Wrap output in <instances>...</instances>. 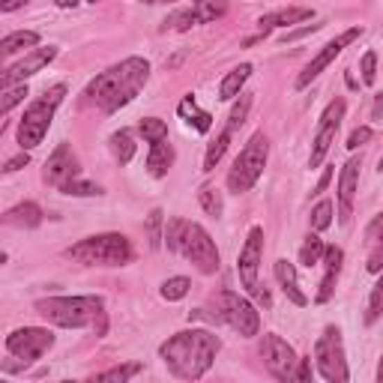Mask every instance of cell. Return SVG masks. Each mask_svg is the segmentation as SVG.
Returning <instances> with one entry per match:
<instances>
[{"instance_id": "cell-1", "label": "cell", "mask_w": 383, "mask_h": 383, "mask_svg": "<svg viewBox=\"0 0 383 383\" xmlns=\"http://www.w3.org/2000/svg\"><path fill=\"white\" fill-rule=\"evenodd\" d=\"M219 347H221V341L210 329H183L159 347V357L165 359L171 375H177L183 380H198L210 371Z\"/></svg>"}, {"instance_id": "cell-2", "label": "cell", "mask_w": 383, "mask_h": 383, "mask_svg": "<svg viewBox=\"0 0 383 383\" xmlns=\"http://www.w3.org/2000/svg\"><path fill=\"white\" fill-rule=\"evenodd\" d=\"M150 78V63L144 57H126L123 63L111 66L108 72L93 78L87 87V99L96 102L105 114H114L123 105H129L132 99L141 93V87L147 84Z\"/></svg>"}, {"instance_id": "cell-3", "label": "cell", "mask_w": 383, "mask_h": 383, "mask_svg": "<svg viewBox=\"0 0 383 383\" xmlns=\"http://www.w3.org/2000/svg\"><path fill=\"white\" fill-rule=\"evenodd\" d=\"M36 311L54 327L63 329H81L96 327V332H105V302L102 297H48L36 302Z\"/></svg>"}, {"instance_id": "cell-4", "label": "cell", "mask_w": 383, "mask_h": 383, "mask_svg": "<svg viewBox=\"0 0 383 383\" xmlns=\"http://www.w3.org/2000/svg\"><path fill=\"white\" fill-rule=\"evenodd\" d=\"M66 255L87 267H126L132 260V243L123 234H96L66 249Z\"/></svg>"}, {"instance_id": "cell-5", "label": "cell", "mask_w": 383, "mask_h": 383, "mask_svg": "<svg viewBox=\"0 0 383 383\" xmlns=\"http://www.w3.org/2000/svg\"><path fill=\"white\" fill-rule=\"evenodd\" d=\"M63 96H66V87L54 84L52 90H45L36 102L27 105L22 123H18V144H22V150H33L42 144V138L48 135V126H52L54 111L63 102Z\"/></svg>"}, {"instance_id": "cell-6", "label": "cell", "mask_w": 383, "mask_h": 383, "mask_svg": "<svg viewBox=\"0 0 383 383\" xmlns=\"http://www.w3.org/2000/svg\"><path fill=\"white\" fill-rule=\"evenodd\" d=\"M267 156H269L267 135L264 132H255L246 141V147L240 150V156L234 159V168H230V174H228V189L237 192V195L249 192L251 186L258 183V177L264 174Z\"/></svg>"}, {"instance_id": "cell-7", "label": "cell", "mask_w": 383, "mask_h": 383, "mask_svg": "<svg viewBox=\"0 0 383 383\" xmlns=\"http://www.w3.org/2000/svg\"><path fill=\"white\" fill-rule=\"evenodd\" d=\"M260 258H264V230L260 228H251L249 237H246V246L240 251V260H237V273L243 288L249 290L251 297H258L264 306H269V294L260 288Z\"/></svg>"}, {"instance_id": "cell-8", "label": "cell", "mask_w": 383, "mask_h": 383, "mask_svg": "<svg viewBox=\"0 0 383 383\" xmlns=\"http://www.w3.org/2000/svg\"><path fill=\"white\" fill-rule=\"evenodd\" d=\"M315 359H318V371L324 375L329 383H345L350 377L347 371V359H345V345H341V332L336 327H327L324 336L315 345Z\"/></svg>"}, {"instance_id": "cell-9", "label": "cell", "mask_w": 383, "mask_h": 383, "mask_svg": "<svg viewBox=\"0 0 383 383\" xmlns=\"http://www.w3.org/2000/svg\"><path fill=\"white\" fill-rule=\"evenodd\" d=\"M219 318L225 320L230 329H237L240 336H246V338L258 336V329H260V318H258L255 306H251L246 297L234 294V290L219 294Z\"/></svg>"}, {"instance_id": "cell-10", "label": "cell", "mask_w": 383, "mask_h": 383, "mask_svg": "<svg viewBox=\"0 0 383 383\" xmlns=\"http://www.w3.org/2000/svg\"><path fill=\"white\" fill-rule=\"evenodd\" d=\"M180 251H183V255L201 269V273L213 276L216 269H219V249L213 243V237H210L201 225H195V221H189V225H186L183 246H180Z\"/></svg>"}, {"instance_id": "cell-11", "label": "cell", "mask_w": 383, "mask_h": 383, "mask_svg": "<svg viewBox=\"0 0 383 383\" xmlns=\"http://www.w3.org/2000/svg\"><path fill=\"white\" fill-rule=\"evenodd\" d=\"M52 345H54V336L42 327H24V329H15L6 336V350L24 362L39 359Z\"/></svg>"}, {"instance_id": "cell-12", "label": "cell", "mask_w": 383, "mask_h": 383, "mask_svg": "<svg viewBox=\"0 0 383 383\" xmlns=\"http://www.w3.org/2000/svg\"><path fill=\"white\" fill-rule=\"evenodd\" d=\"M260 354H264V362H267L269 375H273L276 380H290L297 375L299 359L294 354V347H290L281 336H273V332L264 336V347H260Z\"/></svg>"}, {"instance_id": "cell-13", "label": "cell", "mask_w": 383, "mask_h": 383, "mask_svg": "<svg viewBox=\"0 0 383 383\" xmlns=\"http://www.w3.org/2000/svg\"><path fill=\"white\" fill-rule=\"evenodd\" d=\"M341 117H345V99H336V102L327 105L324 117H320V129H318L315 141H311V156H308V165H311V168H320V162L327 159L332 141H336Z\"/></svg>"}, {"instance_id": "cell-14", "label": "cell", "mask_w": 383, "mask_h": 383, "mask_svg": "<svg viewBox=\"0 0 383 383\" xmlns=\"http://www.w3.org/2000/svg\"><path fill=\"white\" fill-rule=\"evenodd\" d=\"M362 36V27L357 24V27H350V30H345V33H341V36H336V39H332V42H327L324 45V52H320L315 60H311V63L306 66V69H302V72H299V78H297V90H302V87H308L311 81H315V78L320 75V72H324V69L332 63V60H336L341 52H345V48L350 45V42H357V39Z\"/></svg>"}, {"instance_id": "cell-15", "label": "cell", "mask_w": 383, "mask_h": 383, "mask_svg": "<svg viewBox=\"0 0 383 383\" xmlns=\"http://www.w3.org/2000/svg\"><path fill=\"white\" fill-rule=\"evenodd\" d=\"M78 177H81L78 156L72 153V147H69V144H60L54 153L48 156V162H45V183H52L60 192H66V186L75 183Z\"/></svg>"}, {"instance_id": "cell-16", "label": "cell", "mask_w": 383, "mask_h": 383, "mask_svg": "<svg viewBox=\"0 0 383 383\" xmlns=\"http://www.w3.org/2000/svg\"><path fill=\"white\" fill-rule=\"evenodd\" d=\"M57 57V48L54 45H48V48H30V52L18 60V63H13L3 72V90L6 87H13L15 81H27L30 75H36V72H42V69L52 63V60Z\"/></svg>"}, {"instance_id": "cell-17", "label": "cell", "mask_w": 383, "mask_h": 383, "mask_svg": "<svg viewBox=\"0 0 383 383\" xmlns=\"http://www.w3.org/2000/svg\"><path fill=\"white\" fill-rule=\"evenodd\" d=\"M357 183H359V159H347L338 177V221L347 225L354 216V195H357Z\"/></svg>"}, {"instance_id": "cell-18", "label": "cell", "mask_w": 383, "mask_h": 383, "mask_svg": "<svg viewBox=\"0 0 383 383\" xmlns=\"http://www.w3.org/2000/svg\"><path fill=\"white\" fill-rule=\"evenodd\" d=\"M276 279H279V285H281V290H285V297L294 302V306H308V297L299 290V281H297V267L290 264V260H276Z\"/></svg>"}, {"instance_id": "cell-19", "label": "cell", "mask_w": 383, "mask_h": 383, "mask_svg": "<svg viewBox=\"0 0 383 383\" xmlns=\"http://www.w3.org/2000/svg\"><path fill=\"white\" fill-rule=\"evenodd\" d=\"M341 260H345V251L338 246H327V255H324V281H320V290H318V302H327L336 290V281H338V273H341Z\"/></svg>"}, {"instance_id": "cell-20", "label": "cell", "mask_w": 383, "mask_h": 383, "mask_svg": "<svg viewBox=\"0 0 383 383\" xmlns=\"http://www.w3.org/2000/svg\"><path fill=\"white\" fill-rule=\"evenodd\" d=\"M311 15H315L311 9H281V13H273V15L258 18V30H260V36H267L273 27H290V24H299V22H306V18H311Z\"/></svg>"}, {"instance_id": "cell-21", "label": "cell", "mask_w": 383, "mask_h": 383, "mask_svg": "<svg viewBox=\"0 0 383 383\" xmlns=\"http://www.w3.org/2000/svg\"><path fill=\"white\" fill-rule=\"evenodd\" d=\"M171 165H174V147L168 144V138H165V141H156V144H150V156H147L150 177H156V180L165 177Z\"/></svg>"}, {"instance_id": "cell-22", "label": "cell", "mask_w": 383, "mask_h": 383, "mask_svg": "<svg viewBox=\"0 0 383 383\" xmlns=\"http://www.w3.org/2000/svg\"><path fill=\"white\" fill-rule=\"evenodd\" d=\"M249 75H251V66H249V63H240V66L230 69V72L221 78V87H219V99H221V102H230V99H237L240 90H243V84L249 81Z\"/></svg>"}, {"instance_id": "cell-23", "label": "cell", "mask_w": 383, "mask_h": 383, "mask_svg": "<svg viewBox=\"0 0 383 383\" xmlns=\"http://www.w3.org/2000/svg\"><path fill=\"white\" fill-rule=\"evenodd\" d=\"M3 219H6V225H15V228H36L39 221H42V210H39V204H33V201H24V204L9 210Z\"/></svg>"}, {"instance_id": "cell-24", "label": "cell", "mask_w": 383, "mask_h": 383, "mask_svg": "<svg viewBox=\"0 0 383 383\" xmlns=\"http://www.w3.org/2000/svg\"><path fill=\"white\" fill-rule=\"evenodd\" d=\"M39 45V33L33 30H15V33H6L3 42H0V52L3 54H18L24 48H36Z\"/></svg>"}, {"instance_id": "cell-25", "label": "cell", "mask_w": 383, "mask_h": 383, "mask_svg": "<svg viewBox=\"0 0 383 383\" xmlns=\"http://www.w3.org/2000/svg\"><path fill=\"white\" fill-rule=\"evenodd\" d=\"M225 9H228V0H195V3H192V13H195L198 24L216 22V18L225 15Z\"/></svg>"}, {"instance_id": "cell-26", "label": "cell", "mask_w": 383, "mask_h": 383, "mask_svg": "<svg viewBox=\"0 0 383 383\" xmlns=\"http://www.w3.org/2000/svg\"><path fill=\"white\" fill-rule=\"evenodd\" d=\"M324 255H327L324 240H320L318 234H308L306 243H302V249H299V264L311 269L315 264H320V260H324Z\"/></svg>"}, {"instance_id": "cell-27", "label": "cell", "mask_w": 383, "mask_h": 383, "mask_svg": "<svg viewBox=\"0 0 383 383\" xmlns=\"http://www.w3.org/2000/svg\"><path fill=\"white\" fill-rule=\"evenodd\" d=\"M180 114H183L189 123H195V129L198 132H210V126H213V117L207 114V111H201L198 105H195V99L192 96H186L183 102H180Z\"/></svg>"}, {"instance_id": "cell-28", "label": "cell", "mask_w": 383, "mask_h": 383, "mask_svg": "<svg viewBox=\"0 0 383 383\" xmlns=\"http://www.w3.org/2000/svg\"><path fill=\"white\" fill-rule=\"evenodd\" d=\"M111 150H114V156H117V162H120V165H129V162H132V156H135L132 135H129L126 129L114 132V135H111Z\"/></svg>"}, {"instance_id": "cell-29", "label": "cell", "mask_w": 383, "mask_h": 383, "mask_svg": "<svg viewBox=\"0 0 383 383\" xmlns=\"http://www.w3.org/2000/svg\"><path fill=\"white\" fill-rule=\"evenodd\" d=\"M198 201H201V207H204V213H207V216H213V219H219V216H221V210H225L221 192L213 189V186H201Z\"/></svg>"}, {"instance_id": "cell-30", "label": "cell", "mask_w": 383, "mask_h": 383, "mask_svg": "<svg viewBox=\"0 0 383 383\" xmlns=\"http://www.w3.org/2000/svg\"><path fill=\"white\" fill-rule=\"evenodd\" d=\"M230 129H221V135L210 144V150H207V156H204V171H213L219 162H221V156H225V150H228V144H230Z\"/></svg>"}, {"instance_id": "cell-31", "label": "cell", "mask_w": 383, "mask_h": 383, "mask_svg": "<svg viewBox=\"0 0 383 383\" xmlns=\"http://www.w3.org/2000/svg\"><path fill=\"white\" fill-rule=\"evenodd\" d=\"M138 132H141L144 141L156 144V141L168 138V126H165V120H159V117H144V120H141V126H138Z\"/></svg>"}, {"instance_id": "cell-32", "label": "cell", "mask_w": 383, "mask_h": 383, "mask_svg": "<svg viewBox=\"0 0 383 383\" xmlns=\"http://www.w3.org/2000/svg\"><path fill=\"white\" fill-rule=\"evenodd\" d=\"M380 315H383V269H380V279L375 281V288H371L368 308H366V324H375Z\"/></svg>"}, {"instance_id": "cell-33", "label": "cell", "mask_w": 383, "mask_h": 383, "mask_svg": "<svg viewBox=\"0 0 383 383\" xmlns=\"http://www.w3.org/2000/svg\"><path fill=\"white\" fill-rule=\"evenodd\" d=\"M138 371H141L138 362H129V366H117V368L102 371V375H96L93 380H99V383H123V380H129L132 375H138Z\"/></svg>"}, {"instance_id": "cell-34", "label": "cell", "mask_w": 383, "mask_h": 383, "mask_svg": "<svg viewBox=\"0 0 383 383\" xmlns=\"http://www.w3.org/2000/svg\"><path fill=\"white\" fill-rule=\"evenodd\" d=\"M189 288H192V281L186 276H174V279H168L162 285V297L168 302H177V299H183L189 294Z\"/></svg>"}, {"instance_id": "cell-35", "label": "cell", "mask_w": 383, "mask_h": 383, "mask_svg": "<svg viewBox=\"0 0 383 383\" xmlns=\"http://www.w3.org/2000/svg\"><path fill=\"white\" fill-rule=\"evenodd\" d=\"M186 219H171L168 228H165V243L171 251H180V246H183V234H186Z\"/></svg>"}, {"instance_id": "cell-36", "label": "cell", "mask_w": 383, "mask_h": 383, "mask_svg": "<svg viewBox=\"0 0 383 383\" xmlns=\"http://www.w3.org/2000/svg\"><path fill=\"white\" fill-rule=\"evenodd\" d=\"M162 221H165L162 210H153V213L147 216V237H150V249H159V246H162V240H165V234H162Z\"/></svg>"}, {"instance_id": "cell-37", "label": "cell", "mask_w": 383, "mask_h": 383, "mask_svg": "<svg viewBox=\"0 0 383 383\" xmlns=\"http://www.w3.org/2000/svg\"><path fill=\"white\" fill-rule=\"evenodd\" d=\"M249 105H251V96H246V93H240V102L234 105V111H230V120H228V126H225V129H230V132H237V129H240V126H243V123H246Z\"/></svg>"}, {"instance_id": "cell-38", "label": "cell", "mask_w": 383, "mask_h": 383, "mask_svg": "<svg viewBox=\"0 0 383 383\" xmlns=\"http://www.w3.org/2000/svg\"><path fill=\"white\" fill-rule=\"evenodd\" d=\"M359 72H362V84L371 87L377 81V54L375 52H366L359 60Z\"/></svg>"}, {"instance_id": "cell-39", "label": "cell", "mask_w": 383, "mask_h": 383, "mask_svg": "<svg viewBox=\"0 0 383 383\" xmlns=\"http://www.w3.org/2000/svg\"><path fill=\"white\" fill-rule=\"evenodd\" d=\"M329 225H332V204H329V201H320V204L311 210V228L327 230Z\"/></svg>"}, {"instance_id": "cell-40", "label": "cell", "mask_w": 383, "mask_h": 383, "mask_svg": "<svg viewBox=\"0 0 383 383\" xmlns=\"http://www.w3.org/2000/svg\"><path fill=\"white\" fill-rule=\"evenodd\" d=\"M24 96H27V84H22V87H6V90H3V105H0V111H3V114H9V111L22 102Z\"/></svg>"}, {"instance_id": "cell-41", "label": "cell", "mask_w": 383, "mask_h": 383, "mask_svg": "<svg viewBox=\"0 0 383 383\" xmlns=\"http://www.w3.org/2000/svg\"><path fill=\"white\" fill-rule=\"evenodd\" d=\"M66 195L87 198V195H102V189H99L96 183H90V180H81V177H78L75 183H69V186H66Z\"/></svg>"}, {"instance_id": "cell-42", "label": "cell", "mask_w": 383, "mask_h": 383, "mask_svg": "<svg viewBox=\"0 0 383 383\" xmlns=\"http://www.w3.org/2000/svg\"><path fill=\"white\" fill-rule=\"evenodd\" d=\"M366 243H368L371 249L383 243V213H377L375 219L368 221V228H366Z\"/></svg>"}, {"instance_id": "cell-43", "label": "cell", "mask_w": 383, "mask_h": 383, "mask_svg": "<svg viewBox=\"0 0 383 383\" xmlns=\"http://www.w3.org/2000/svg\"><path fill=\"white\" fill-rule=\"evenodd\" d=\"M165 24H171L174 30H189L192 24H198V18H195V13H192V9H183V13H174V15H171Z\"/></svg>"}, {"instance_id": "cell-44", "label": "cell", "mask_w": 383, "mask_h": 383, "mask_svg": "<svg viewBox=\"0 0 383 383\" xmlns=\"http://www.w3.org/2000/svg\"><path fill=\"white\" fill-rule=\"evenodd\" d=\"M320 27H324V24H302V27H297V30H290V33H285V45H288V42H297V39L308 36V33H318Z\"/></svg>"}, {"instance_id": "cell-45", "label": "cell", "mask_w": 383, "mask_h": 383, "mask_svg": "<svg viewBox=\"0 0 383 383\" xmlns=\"http://www.w3.org/2000/svg\"><path fill=\"white\" fill-rule=\"evenodd\" d=\"M368 138H371V129H368V126L354 129V132H350V138H347V150H357L359 144H366Z\"/></svg>"}, {"instance_id": "cell-46", "label": "cell", "mask_w": 383, "mask_h": 383, "mask_svg": "<svg viewBox=\"0 0 383 383\" xmlns=\"http://www.w3.org/2000/svg\"><path fill=\"white\" fill-rule=\"evenodd\" d=\"M368 273H380L383 269V243L371 249V255H368V264H366Z\"/></svg>"}, {"instance_id": "cell-47", "label": "cell", "mask_w": 383, "mask_h": 383, "mask_svg": "<svg viewBox=\"0 0 383 383\" xmlns=\"http://www.w3.org/2000/svg\"><path fill=\"white\" fill-rule=\"evenodd\" d=\"M27 162H30V156H27V150H22V153H18L15 159H9V162H6L3 174H13V171H22V168H24Z\"/></svg>"}, {"instance_id": "cell-48", "label": "cell", "mask_w": 383, "mask_h": 383, "mask_svg": "<svg viewBox=\"0 0 383 383\" xmlns=\"http://www.w3.org/2000/svg\"><path fill=\"white\" fill-rule=\"evenodd\" d=\"M294 377L302 380V383L311 380V357H308V359H299V368H297V375H294Z\"/></svg>"}, {"instance_id": "cell-49", "label": "cell", "mask_w": 383, "mask_h": 383, "mask_svg": "<svg viewBox=\"0 0 383 383\" xmlns=\"http://www.w3.org/2000/svg\"><path fill=\"white\" fill-rule=\"evenodd\" d=\"M30 0H0V13H15V9L27 6Z\"/></svg>"}, {"instance_id": "cell-50", "label": "cell", "mask_w": 383, "mask_h": 383, "mask_svg": "<svg viewBox=\"0 0 383 383\" xmlns=\"http://www.w3.org/2000/svg\"><path fill=\"white\" fill-rule=\"evenodd\" d=\"M371 117H375V120H380V117H383V93H380V96H375V111H371Z\"/></svg>"}, {"instance_id": "cell-51", "label": "cell", "mask_w": 383, "mask_h": 383, "mask_svg": "<svg viewBox=\"0 0 383 383\" xmlns=\"http://www.w3.org/2000/svg\"><path fill=\"white\" fill-rule=\"evenodd\" d=\"M329 180H332V168L324 171V177H320V183H318V192H324V189L329 186Z\"/></svg>"}, {"instance_id": "cell-52", "label": "cell", "mask_w": 383, "mask_h": 383, "mask_svg": "<svg viewBox=\"0 0 383 383\" xmlns=\"http://www.w3.org/2000/svg\"><path fill=\"white\" fill-rule=\"evenodd\" d=\"M54 3H57L60 9H75V3H78V0H54Z\"/></svg>"}, {"instance_id": "cell-53", "label": "cell", "mask_w": 383, "mask_h": 383, "mask_svg": "<svg viewBox=\"0 0 383 383\" xmlns=\"http://www.w3.org/2000/svg\"><path fill=\"white\" fill-rule=\"evenodd\" d=\"M377 383H383V357H380V366H377Z\"/></svg>"}, {"instance_id": "cell-54", "label": "cell", "mask_w": 383, "mask_h": 383, "mask_svg": "<svg viewBox=\"0 0 383 383\" xmlns=\"http://www.w3.org/2000/svg\"><path fill=\"white\" fill-rule=\"evenodd\" d=\"M377 168H380V171H383V156H380V165H377Z\"/></svg>"}, {"instance_id": "cell-55", "label": "cell", "mask_w": 383, "mask_h": 383, "mask_svg": "<svg viewBox=\"0 0 383 383\" xmlns=\"http://www.w3.org/2000/svg\"><path fill=\"white\" fill-rule=\"evenodd\" d=\"M144 3H153V0H144Z\"/></svg>"}, {"instance_id": "cell-56", "label": "cell", "mask_w": 383, "mask_h": 383, "mask_svg": "<svg viewBox=\"0 0 383 383\" xmlns=\"http://www.w3.org/2000/svg\"><path fill=\"white\" fill-rule=\"evenodd\" d=\"M90 3H96V0H90Z\"/></svg>"}]
</instances>
